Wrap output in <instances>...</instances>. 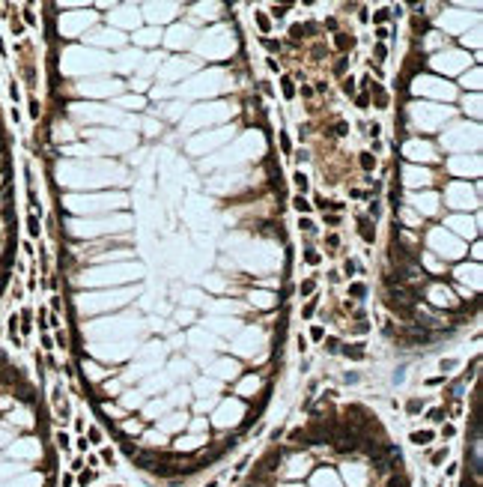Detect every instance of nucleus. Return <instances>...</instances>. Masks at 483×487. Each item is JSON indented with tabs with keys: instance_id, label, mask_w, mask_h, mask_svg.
Wrapping results in <instances>:
<instances>
[{
	"instance_id": "1",
	"label": "nucleus",
	"mask_w": 483,
	"mask_h": 487,
	"mask_svg": "<svg viewBox=\"0 0 483 487\" xmlns=\"http://www.w3.org/2000/svg\"><path fill=\"white\" fill-rule=\"evenodd\" d=\"M42 21L75 377L135 470L185 481L257 428L290 341V194L248 36L221 0H66Z\"/></svg>"
},
{
	"instance_id": "2",
	"label": "nucleus",
	"mask_w": 483,
	"mask_h": 487,
	"mask_svg": "<svg viewBox=\"0 0 483 487\" xmlns=\"http://www.w3.org/2000/svg\"><path fill=\"white\" fill-rule=\"evenodd\" d=\"M480 24L477 0L421 6L394 75L379 308L406 347L448 341L480 317Z\"/></svg>"
},
{
	"instance_id": "3",
	"label": "nucleus",
	"mask_w": 483,
	"mask_h": 487,
	"mask_svg": "<svg viewBox=\"0 0 483 487\" xmlns=\"http://www.w3.org/2000/svg\"><path fill=\"white\" fill-rule=\"evenodd\" d=\"M239 487H412V472L373 407L325 398L262 449Z\"/></svg>"
},
{
	"instance_id": "4",
	"label": "nucleus",
	"mask_w": 483,
	"mask_h": 487,
	"mask_svg": "<svg viewBox=\"0 0 483 487\" xmlns=\"http://www.w3.org/2000/svg\"><path fill=\"white\" fill-rule=\"evenodd\" d=\"M0 487H60L51 413L30 371L0 347Z\"/></svg>"
},
{
	"instance_id": "5",
	"label": "nucleus",
	"mask_w": 483,
	"mask_h": 487,
	"mask_svg": "<svg viewBox=\"0 0 483 487\" xmlns=\"http://www.w3.org/2000/svg\"><path fill=\"white\" fill-rule=\"evenodd\" d=\"M18 251V194H15V156L12 138L0 105V299L9 287Z\"/></svg>"
},
{
	"instance_id": "6",
	"label": "nucleus",
	"mask_w": 483,
	"mask_h": 487,
	"mask_svg": "<svg viewBox=\"0 0 483 487\" xmlns=\"http://www.w3.org/2000/svg\"><path fill=\"white\" fill-rule=\"evenodd\" d=\"M104 487H122V484H104Z\"/></svg>"
}]
</instances>
